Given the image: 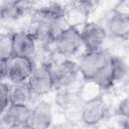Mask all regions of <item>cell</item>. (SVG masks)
Instances as JSON below:
<instances>
[{
	"label": "cell",
	"mask_w": 129,
	"mask_h": 129,
	"mask_svg": "<svg viewBox=\"0 0 129 129\" xmlns=\"http://www.w3.org/2000/svg\"><path fill=\"white\" fill-rule=\"evenodd\" d=\"M50 69L54 91L69 90L79 92L85 82H80V79H83V77L79 72L77 61L72 58H60L54 62L52 61Z\"/></svg>",
	"instance_id": "cell-1"
},
{
	"label": "cell",
	"mask_w": 129,
	"mask_h": 129,
	"mask_svg": "<svg viewBox=\"0 0 129 129\" xmlns=\"http://www.w3.org/2000/svg\"><path fill=\"white\" fill-rule=\"evenodd\" d=\"M54 53L61 58H72L84 51L80 29L67 26L52 45Z\"/></svg>",
	"instance_id": "cell-2"
},
{
	"label": "cell",
	"mask_w": 129,
	"mask_h": 129,
	"mask_svg": "<svg viewBox=\"0 0 129 129\" xmlns=\"http://www.w3.org/2000/svg\"><path fill=\"white\" fill-rule=\"evenodd\" d=\"M52 124V104L46 100H40L29 107L23 126L25 129H50Z\"/></svg>",
	"instance_id": "cell-3"
},
{
	"label": "cell",
	"mask_w": 129,
	"mask_h": 129,
	"mask_svg": "<svg viewBox=\"0 0 129 129\" xmlns=\"http://www.w3.org/2000/svg\"><path fill=\"white\" fill-rule=\"evenodd\" d=\"M97 6V2L88 0H79L64 3L63 20L68 26L80 29L90 20V15Z\"/></svg>",
	"instance_id": "cell-4"
},
{
	"label": "cell",
	"mask_w": 129,
	"mask_h": 129,
	"mask_svg": "<svg viewBox=\"0 0 129 129\" xmlns=\"http://www.w3.org/2000/svg\"><path fill=\"white\" fill-rule=\"evenodd\" d=\"M109 114L108 104L104 96L82 103L79 110V119L87 127H94L102 123Z\"/></svg>",
	"instance_id": "cell-5"
},
{
	"label": "cell",
	"mask_w": 129,
	"mask_h": 129,
	"mask_svg": "<svg viewBox=\"0 0 129 129\" xmlns=\"http://www.w3.org/2000/svg\"><path fill=\"white\" fill-rule=\"evenodd\" d=\"M110 52L106 49L84 50L77 60L78 69L85 81H91L95 75L106 64Z\"/></svg>",
	"instance_id": "cell-6"
},
{
	"label": "cell",
	"mask_w": 129,
	"mask_h": 129,
	"mask_svg": "<svg viewBox=\"0 0 129 129\" xmlns=\"http://www.w3.org/2000/svg\"><path fill=\"white\" fill-rule=\"evenodd\" d=\"M51 62L36 63L26 81L35 98L43 97L53 91V81L50 69Z\"/></svg>",
	"instance_id": "cell-7"
},
{
	"label": "cell",
	"mask_w": 129,
	"mask_h": 129,
	"mask_svg": "<svg viewBox=\"0 0 129 129\" xmlns=\"http://www.w3.org/2000/svg\"><path fill=\"white\" fill-rule=\"evenodd\" d=\"M81 38L84 50H101L105 49V43L108 34L101 22L89 20L80 28Z\"/></svg>",
	"instance_id": "cell-8"
},
{
	"label": "cell",
	"mask_w": 129,
	"mask_h": 129,
	"mask_svg": "<svg viewBox=\"0 0 129 129\" xmlns=\"http://www.w3.org/2000/svg\"><path fill=\"white\" fill-rule=\"evenodd\" d=\"M105 27L108 37L116 40L127 41L129 35V15L111 9L106 13L105 22L102 23Z\"/></svg>",
	"instance_id": "cell-9"
},
{
	"label": "cell",
	"mask_w": 129,
	"mask_h": 129,
	"mask_svg": "<svg viewBox=\"0 0 129 129\" xmlns=\"http://www.w3.org/2000/svg\"><path fill=\"white\" fill-rule=\"evenodd\" d=\"M13 56L34 57L38 48V43L33 34L27 29H21L12 32Z\"/></svg>",
	"instance_id": "cell-10"
},
{
	"label": "cell",
	"mask_w": 129,
	"mask_h": 129,
	"mask_svg": "<svg viewBox=\"0 0 129 129\" xmlns=\"http://www.w3.org/2000/svg\"><path fill=\"white\" fill-rule=\"evenodd\" d=\"M35 61L32 58L13 56L8 60V73L7 82L10 84H16L21 82H26L31 75Z\"/></svg>",
	"instance_id": "cell-11"
},
{
	"label": "cell",
	"mask_w": 129,
	"mask_h": 129,
	"mask_svg": "<svg viewBox=\"0 0 129 129\" xmlns=\"http://www.w3.org/2000/svg\"><path fill=\"white\" fill-rule=\"evenodd\" d=\"M29 107L9 104L0 117V128L2 129H21L24 128V120Z\"/></svg>",
	"instance_id": "cell-12"
},
{
	"label": "cell",
	"mask_w": 129,
	"mask_h": 129,
	"mask_svg": "<svg viewBox=\"0 0 129 129\" xmlns=\"http://www.w3.org/2000/svg\"><path fill=\"white\" fill-rule=\"evenodd\" d=\"M33 3L6 1L0 3V21L12 22L21 19L30 10H33Z\"/></svg>",
	"instance_id": "cell-13"
},
{
	"label": "cell",
	"mask_w": 129,
	"mask_h": 129,
	"mask_svg": "<svg viewBox=\"0 0 129 129\" xmlns=\"http://www.w3.org/2000/svg\"><path fill=\"white\" fill-rule=\"evenodd\" d=\"M34 98L27 82L10 84V104L30 107Z\"/></svg>",
	"instance_id": "cell-14"
},
{
	"label": "cell",
	"mask_w": 129,
	"mask_h": 129,
	"mask_svg": "<svg viewBox=\"0 0 129 129\" xmlns=\"http://www.w3.org/2000/svg\"><path fill=\"white\" fill-rule=\"evenodd\" d=\"M110 63L113 70L116 86L126 82L128 76V62L125 56L121 54L110 53Z\"/></svg>",
	"instance_id": "cell-15"
},
{
	"label": "cell",
	"mask_w": 129,
	"mask_h": 129,
	"mask_svg": "<svg viewBox=\"0 0 129 129\" xmlns=\"http://www.w3.org/2000/svg\"><path fill=\"white\" fill-rule=\"evenodd\" d=\"M82 103L103 96V91L92 81H85L78 92Z\"/></svg>",
	"instance_id": "cell-16"
},
{
	"label": "cell",
	"mask_w": 129,
	"mask_h": 129,
	"mask_svg": "<svg viewBox=\"0 0 129 129\" xmlns=\"http://www.w3.org/2000/svg\"><path fill=\"white\" fill-rule=\"evenodd\" d=\"M13 57L12 32L0 33V60H9Z\"/></svg>",
	"instance_id": "cell-17"
},
{
	"label": "cell",
	"mask_w": 129,
	"mask_h": 129,
	"mask_svg": "<svg viewBox=\"0 0 129 129\" xmlns=\"http://www.w3.org/2000/svg\"><path fill=\"white\" fill-rule=\"evenodd\" d=\"M10 104V83L0 82V117Z\"/></svg>",
	"instance_id": "cell-18"
},
{
	"label": "cell",
	"mask_w": 129,
	"mask_h": 129,
	"mask_svg": "<svg viewBox=\"0 0 129 129\" xmlns=\"http://www.w3.org/2000/svg\"><path fill=\"white\" fill-rule=\"evenodd\" d=\"M128 97L124 96L116 106L115 116L121 118H128Z\"/></svg>",
	"instance_id": "cell-19"
},
{
	"label": "cell",
	"mask_w": 129,
	"mask_h": 129,
	"mask_svg": "<svg viewBox=\"0 0 129 129\" xmlns=\"http://www.w3.org/2000/svg\"><path fill=\"white\" fill-rule=\"evenodd\" d=\"M50 129H75L74 123L70 120H63L58 123H53Z\"/></svg>",
	"instance_id": "cell-20"
},
{
	"label": "cell",
	"mask_w": 129,
	"mask_h": 129,
	"mask_svg": "<svg viewBox=\"0 0 129 129\" xmlns=\"http://www.w3.org/2000/svg\"><path fill=\"white\" fill-rule=\"evenodd\" d=\"M8 60H0V82L7 81Z\"/></svg>",
	"instance_id": "cell-21"
},
{
	"label": "cell",
	"mask_w": 129,
	"mask_h": 129,
	"mask_svg": "<svg viewBox=\"0 0 129 129\" xmlns=\"http://www.w3.org/2000/svg\"><path fill=\"white\" fill-rule=\"evenodd\" d=\"M108 129H121V128H118V127H111V128H108Z\"/></svg>",
	"instance_id": "cell-22"
}]
</instances>
